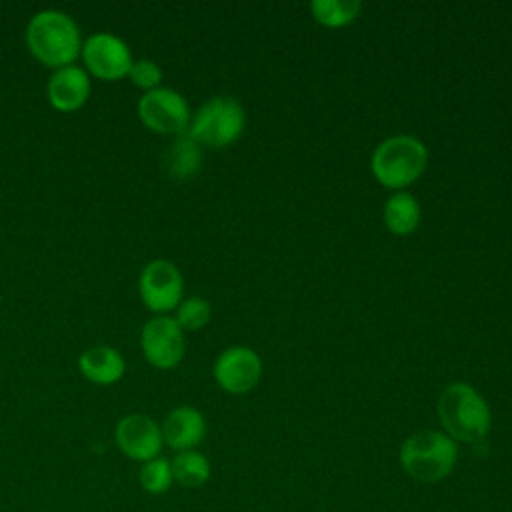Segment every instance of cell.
<instances>
[{
	"mask_svg": "<svg viewBox=\"0 0 512 512\" xmlns=\"http://www.w3.org/2000/svg\"><path fill=\"white\" fill-rule=\"evenodd\" d=\"M28 52L46 68L72 66L82 52V34L72 16L62 10L36 12L24 32Z\"/></svg>",
	"mask_w": 512,
	"mask_h": 512,
	"instance_id": "1",
	"label": "cell"
},
{
	"mask_svg": "<svg viewBox=\"0 0 512 512\" xmlns=\"http://www.w3.org/2000/svg\"><path fill=\"white\" fill-rule=\"evenodd\" d=\"M438 418L446 434L456 442H480L490 432L492 414L478 390L466 382H454L438 398Z\"/></svg>",
	"mask_w": 512,
	"mask_h": 512,
	"instance_id": "2",
	"label": "cell"
},
{
	"mask_svg": "<svg viewBox=\"0 0 512 512\" xmlns=\"http://www.w3.org/2000/svg\"><path fill=\"white\" fill-rule=\"evenodd\" d=\"M458 462V446L438 430H420L408 436L400 446V464L404 472L426 484H434L450 476Z\"/></svg>",
	"mask_w": 512,
	"mask_h": 512,
	"instance_id": "3",
	"label": "cell"
},
{
	"mask_svg": "<svg viewBox=\"0 0 512 512\" xmlns=\"http://www.w3.org/2000/svg\"><path fill=\"white\" fill-rule=\"evenodd\" d=\"M426 162L428 150L420 138L410 134H396L376 146L372 152L370 168L382 186L400 192L422 176Z\"/></svg>",
	"mask_w": 512,
	"mask_h": 512,
	"instance_id": "4",
	"label": "cell"
},
{
	"mask_svg": "<svg viewBox=\"0 0 512 512\" xmlns=\"http://www.w3.org/2000/svg\"><path fill=\"white\" fill-rule=\"evenodd\" d=\"M246 126V112L232 96H212L190 120L186 134L198 144L226 148L236 142Z\"/></svg>",
	"mask_w": 512,
	"mask_h": 512,
	"instance_id": "5",
	"label": "cell"
},
{
	"mask_svg": "<svg viewBox=\"0 0 512 512\" xmlns=\"http://www.w3.org/2000/svg\"><path fill=\"white\" fill-rule=\"evenodd\" d=\"M136 110L140 122L156 134L180 136L188 130L192 120L186 98L180 92L164 86L144 92Z\"/></svg>",
	"mask_w": 512,
	"mask_h": 512,
	"instance_id": "6",
	"label": "cell"
},
{
	"mask_svg": "<svg viewBox=\"0 0 512 512\" xmlns=\"http://www.w3.org/2000/svg\"><path fill=\"white\" fill-rule=\"evenodd\" d=\"M184 278L176 264L164 258H156L148 262L138 278V294L142 304L156 312L166 314L182 302Z\"/></svg>",
	"mask_w": 512,
	"mask_h": 512,
	"instance_id": "7",
	"label": "cell"
},
{
	"mask_svg": "<svg viewBox=\"0 0 512 512\" xmlns=\"http://www.w3.org/2000/svg\"><path fill=\"white\" fill-rule=\"evenodd\" d=\"M86 70L104 82H114L128 76L132 68V52L128 44L112 32H96L88 36L80 52Z\"/></svg>",
	"mask_w": 512,
	"mask_h": 512,
	"instance_id": "8",
	"label": "cell"
},
{
	"mask_svg": "<svg viewBox=\"0 0 512 512\" xmlns=\"http://www.w3.org/2000/svg\"><path fill=\"white\" fill-rule=\"evenodd\" d=\"M140 348L148 364L160 370H170L184 358V334L174 318L156 314L140 332Z\"/></svg>",
	"mask_w": 512,
	"mask_h": 512,
	"instance_id": "9",
	"label": "cell"
},
{
	"mask_svg": "<svg viewBox=\"0 0 512 512\" xmlns=\"http://www.w3.org/2000/svg\"><path fill=\"white\" fill-rule=\"evenodd\" d=\"M114 440L124 456L142 464L160 456L164 446L162 428L146 414L122 416L114 428Z\"/></svg>",
	"mask_w": 512,
	"mask_h": 512,
	"instance_id": "10",
	"label": "cell"
},
{
	"mask_svg": "<svg viewBox=\"0 0 512 512\" xmlns=\"http://www.w3.org/2000/svg\"><path fill=\"white\" fill-rule=\"evenodd\" d=\"M262 376V360L248 346H232L220 352L214 362L218 386L230 394L250 392Z\"/></svg>",
	"mask_w": 512,
	"mask_h": 512,
	"instance_id": "11",
	"label": "cell"
},
{
	"mask_svg": "<svg viewBox=\"0 0 512 512\" xmlns=\"http://www.w3.org/2000/svg\"><path fill=\"white\" fill-rule=\"evenodd\" d=\"M48 102L60 112L80 110L90 96L88 72L76 64L52 72L46 86Z\"/></svg>",
	"mask_w": 512,
	"mask_h": 512,
	"instance_id": "12",
	"label": "cell"
},
{
	"mask_svg": "<svg viewBox=\"0 0 512 512\" xmlns=\"http://www.w3.org/2000/svg\"><path fill=\"white\" fill-rule=\"evenodd\" d=\"M160 428L164 442L176 452L194 450L206 436V420L194 406L174 408L168 412Z\"/></svg>",
	"mask_w": 512,
	"mask_h": 512,
	"instance_id": "13",
	"label": "cell"
},
{
	"mask_svg": "<svg viewBox=\"0 0 512 512\" xmlns=\"http://www.w3.org/2000/svg\"><path fill=\"white\" fill-rule=\"evenodd\" d=\"M78 368L86 380L98 386H110L122 380L126 372L124 356L112 346H94L80 354Z\"/></svg>",
	"mask_w": 512,
	"mask_h": 512,
	"instance_id": "14",
	"label": "cell"
},
{
	"mask_svg": "<svg viewBox=\"0 0 512 512\" xmlns=\"http://www.w3.org/2000/svg\"><path fill=\"white\" fill-rule=\"evenodd\" d=\"M384 224L392 234L406 236L420 224V204L410 192H394L384 204Z\"/></svg>",
	"mask_w": 512,
	"mask_h": 512,
	"instance_id": "15",
	"label": "cell"
},
{
	"mask_svg": "<svg viewBox=\"0 0 512 512\" xmlns=\"http://www.w3.org/2000/svg\"><path fill=\"white\" fill-rule=\"evenodd\" d=\"M164 160H166V170L174 180H188L200 170V164H202L200 144L184 132L176 136V140L170 144Z\"/></svg>",
	"mask_w": 512,
	"mask_h": 512,
	"instance_id": "16",
	"label": "cell"
},
{
	"mask_svg": "<svg viewBox=\"0 0 512 512\" xmlns=\"http://www.w3.org/2000/svg\"><path fill=\"white\" fill-rule=\"evenodd\" d=\"M172 476L184 488H200L210 478V462L196 450L178 452L172 460Z\"/></svg>",
	"mask_w": 512,
	"mask_h": 512,
	"instance_id": "17",
	"label": "cell"
},
{
	"mask_svg": "<svg viewBox=\"0 0 512 512\" xmlns=\"http://www.w3.org/2000/svg\"><path fill=\"white\" fill-rule=\"evenodd\" d=\"M312 16L326 28H340L356 20L362 10L358 0H314L310 4Z\"/></svg>",
	"mask_w": 512,
	"mask_h": 512,
	"instance_id": "18",
	"label": "cell"
},
{
	"mask_svg": "<svg viewBox=\"0 0 512 512\" xmlns=\"http://www.w3.org/2000/svg\"><path fill=\"white\" fill-rule=\"evenodd\" d=\"M138 480H140V486L144 488V492L154 494V496L166 494L174 482L170 460L156 456V458L144 462L140 468Z\"/></svg>",
	"mask_w": 512,
	"mask_h": 512,
	"instance_id": "19",
	"label": "cell"
},
{
	"mask_svg": "<svg viewBox=\"0 0 512 512\" xmlns=\"http://www.w3.org/2000/svg\"><path fill=\"white\" fill-rule=\"evenodd\" d=\"M210 314L212 310L208 300L200 296H190L178 304L174 320L182 330H200L202 326L208 324Z\"/></svg>",
	"mask_w": 512,
	"mask_h": 512,
	"instance_id": "20",
	"label": "cell"
},
{
	"mask_svg": "<svg viewBox=\"0 0 512 512\" xmlns=\"http://www.w3.org/2000/svg\"><path fill=\"white\" fill-rule=\"evenodd\" d=\"M128 78L132 80L134 86L150 92L154 88H160V80H162V70L154 60L148 58H140L132 62V68L128 72Z\"/></svg>",
	"mask_w": 512,
	"mask_h": 512,
	"instance_id": "21",
	"label": "cell"
}]
</instances>
